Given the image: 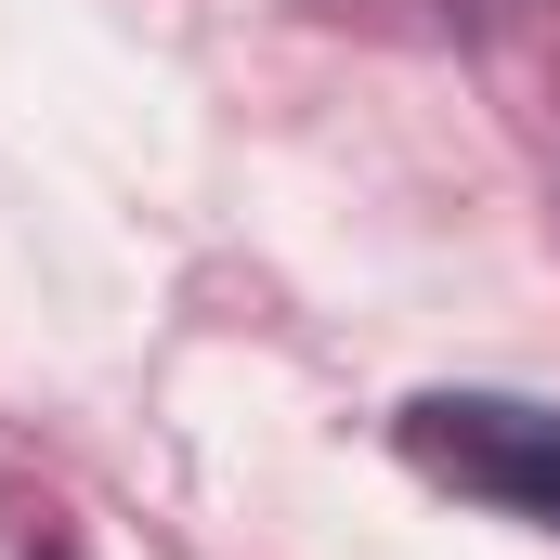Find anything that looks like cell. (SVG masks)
<instances>
[{
	"instance_id": "6da1fadb",
	"label": "cell",
	"mask_w": 560,
	"mask_h": 560,
	"mask_svg": "<svg viewBox=\"0 0 560 560\" xmlns=\"http://www.w3.org/2000/svg\"><path fill=\"white\" fill-rule=\"evenodd\" d=\"M405 443H418L443 482H469V495H522V509L560 522V418H535V405H482V392H456V405H418Z\"/></svg>"
}]
</instances>
